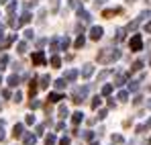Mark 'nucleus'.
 I'll return each mask as SVG.
<instances>
[{
  "mask_svg": "<svg viewBox=\"0 0 151 145\" xmlns=\"http://www.w3.org/2000/svg\"><path fill=\"white\" fill-rule=\"evenodd\" d=\"M100 104H102V98L100 96H94V98H92V108H98Z\"/></svg>",
  "mask_w": 151,
  "mask_h": 145,
  "instance_id": "nucleus-25",
  "label": "nucleus"
},
{
  "mask_svg": "<svg viewBox=\"0 0 151 145\" xmlns=\"http://www.w3.org/2000/svg\"><path fill=\"white\" fill-rule=\"evenodd\" d=\"M57 10H59V0H51V12L55 14Z\"/></svg>",
  "mask_w": 151,
  "mask_h": 145,
  "instance_id": "nucleus-28",
  "label": "nucleus"
},
{
  "mask_svg": "<svg viewBox=\"0 0 151 145\" xmlns=\"http://www.w3.org/2000/svg\"><path fill=\"white\" fill-rule=\"evenodd\" d=\"M84 139L86 141H94V131H84Z\"/></svg>",
  "mask_w": 151,
  "mask_h": 145,
  "instance_id": "nucleus-27",
  "label": "nucleus"
},
{
  "mask_svg": "<svg viewBox=\"0 0 151 145\" xmlns=\"http://www.w3.org/2000/svg\"><path fill=\"white\" fill-rule=\"evenodd\" d=\"M110 92H112V84H106V86L102 88V94H104V96H108Z\"/></svg>",
  "mask_w": 151,
  "mask_h": 145,
  "instance_id": "nucleus-31",
  "label": "nucleus"
},
{
  "mask_svg": "<svg viewBox=\"0 0 151 145\" xmlns=\"http://www.w3.org/2000/svg\"><path fill=\"white\" fill-rule=\"evenodd\" d=\"M102 35H104V29H102V27H92V29H90V37H92L94 41L102 39Z\"/></svg>",
  "mask_w": 151,
  "mask_h": 145,
  "instance_id": "nucleus-4",
  "label": "nucleus"
},
{
  "mask_svg": "<svg viewBox=\"0 0 151 145\" xmlns=\"http://www.w3.org/2000/svg\"><path fill=\"white\" fill-rule=\"evenodd\" d=\"M90 145H98V143H96V141H92V143H90Z\"/></svg>",
  "mask_w": 151,
  "mask_h": 145,
  "instance_id": "nucleus-53",
  "label": "nucleus"
},
{
  "mask_svg": "<svg viewBox=\"0 0 151 145\" xmlns=\"http://www.w3.org/2000/svg\"><path fill=\"white\" fill-rule=\"evenodd\" d=\"M141 49H143L141 35H133V39H131V51H141Z\"/></svg>",
  "mask_w": 151,
  "mask_h": 145,
  "instance_id": "nucleus-3",
  "label": "nucleus"
},
{
  "mask_svg": "<svg viewBox=\"0 0 151 145\" xmlns=\"http://www.w3.org/2000/svg\"><path fill=\"white\" fill-rule=\"evenodd\" d=\"M17 51H19V53H27V43H19V45H17Z\"/></svg>",
  "mask_w": 151,
  "mask_h": 145,
  "instance_id": "nucleus-34",
  "label": "nucleus"
},
{
  "mask_svg": "<svg viewBox=\"0 0 151 145\" xmlns=\"http://www.w3.org/2000/svg\"><path fill=\"white\" fill-rule=\"evenodd\" d=\"M72 141H70V137H63V139H59V145H70Z\"/></svg>",
  "mask_w": 151,
  "mask_h": 145,
  "instance_id": "nucleus-42",
  "label": "nucleus"
},
{
  "mask_svg": "<svg viewBox=\"0 0 151 145\" xmlns=\"http://www.w3.org/2000/svg\"><path fill=\"white\" fill-rule=\"evenodd\" d=\"M27 125H33V123H35V117H27Z\"/></svg>",
  "mask_w": 151,
  "mask_h": 145,
  "instance_id": "nucleus-46",
  "label": "nucleus"
},
{
  "mask_svg": "<svg viewBox=\"0 0 151 145\" xmlns=\"http://www.w3.org/2000/svg\"><path fill=\"white\" fill-rule=\"evenodd\" d=\"M23 135H25V127H23L21 123L14 125V129H12V137H14V139H21Z\"/></svg>",
  "mask_w": 151,
  "mask_h": 145,
  "instance_id": "nucleus-6",
  "label": "nucleus"
},
{
  "mask_svg": "<svg viewBox=\"0 0 151 145\" xmlns=\"http://www.w3.org/2000/svg\"><path fill=\"white\" fill-rule=\"evenodd\" d=\"M49 82H51L49 76H41V84H39V88H49Z\"/></svg>",
  "mask_w": 151,
  "mask_h": 145,
  "instance_id": "nucleus-13",
  "label": "nucleus"
},
{
  "mask_svg": "<svg viewBox=\"0 0 151 145\" xmlns=\"http://www.w3.org/2000/svg\"><path fill=\"white\" fill-rule=\"evenodd\" d=\"M0 84H2V76H0Z\"/></svg>",
  "mask_w": 151,
  "mask_h": 145,
  "instance_id": "nucleus-54",
  "label": "nucleus"
},
{
  "mask_svg": "<svg viewBox=\"0 0 151 145\" xmlns=\"http://www.w3.org/2000/svg\"><path fill=\"white\" fill-rule=\"evenodd\" d=\"M86 96H88V86H82V88H76V90H74L72 100H74L76 104H80L82 100H86Z\"/></svg>",
  "mask_w": 151,
  "mask_h": 145,
  "instance_id": "nucleus-2",
  "label": "nucleus"
},
{
  "mask_svg": "<svg viewBox=\"0 0 151 145\" xmlns=\"http://www.w3.org/2000/svg\"><path fill=\"white\" fill-rule=\"evenodd\" d=\"M127 98H129V94H127L125 90H123V92H119V100H123V102H125Z\"/></svg>",
  "mask_w": 151,
  "mask_h": 145,
  "instance_id": "nucleus-38",
  "label": "nucleus"
},
{
  "mask_svg": "<svg viewBox=\"0 0 151 145\" xmlns=\"http://www.w3.org/2000/svg\"><path fill=\"white\" fill-rule=\"evenodd\" d=\"M23 143H25V145H35V143H37V135H33V133L23 135Z\"/></svg>",
  "mask_w": 151,
  "mask_h": 145,
  "instance_id": "nucleus-7",
  "label": "nucleus"
},
{
  "mask_svg": "<svg viewBox=\"0 0 151 145\" xmlns=\"http://www.w3.org/2000/svg\"><path fill=\"white\" fill-rule=\"evenodd\" d=\"M104 2H106V0H96V4H98V6H102Z\"/></svg>",
  "mask_w": 151,
  "mask_h": 145,
  "instance_id": "nucleus-50",
  "label": "nucleus"
},
{
  "mask_svg": "<svg viewBox=\"0 0 151 145\" xmlns=\"http://www.w3.org/2000/svg\"><path fill=\"white\" fill-rule=\"evenodd\" d=\"M143 145H149V143H143Z\"/></svg>",
  "mask_w": 151,
  "mask_h": 145,
  "instance_id": "nucleus-57",
  "label": "nucleus"
},
{
  "mask_svg": "<svg viewBox=\"0 0 151 145\" xmlns=\"http://www.w3.org/2000/svg\"><path fill=\"white\" fill-rule=\"evenodd\" d=\"M65 86H68V82H65V80H63V78H61V80H57V82H55V88H57V90H63V88H65Z\"/></svg>",
  "mask_w": 151,
  "mask_h": 145,
  "instance_id": "nucleus-20",
  "label": "nucleus"
},
{
  "mask_svg": "<svg viewBox=\"0 0 151 145\" xmlns=\"http://www.w3.org/2000/svg\"><path fill=\"white\" fill-rule=\"evenodd\" d=\"M4 139V121H0V141Z\"/></svg>",
  "mask_w": 151,
  "mask_h": 145,
  "instance_id": "nucleus-39",
  "label": "nucleus"
},
{
  "mask_svg": "<svg viewBox=\"0 0 151 145\" xmlns=\"http://www.w3.org/2000/svg\"><path fill=\"white\" fill-rule=\"evenodd\" d=\"M51 51H59V41H57V37L51 39Z\"/></svg>",
  "mask_w": 151,
  "mask_h": 145,
  "instance_id": "nucleus-24",
  "label": "nucleus"
},
{
  "mask_svg": "<svg viewBox=\"0 0 151 145\" xmlns=\"http://www.w3.org/2000/svg\"><path fill=\"white\" fill-rule=\"evenodd\" d=\"M59 47H61V49H68V47H70V37H63V39L59 41Z\"/></svg>",
  "mask_w": 151,
  "mask_h": 145,
  "instance_id": "nucleus-22",
  "label": "nucleus"
},
{
  "mask_svg": "<svg viewBox=\"0 0 151 145\" xmlns=\"http://www.w3.org/2000/svg\"><path fill=\"white\" fill-rule=\"evenodd\" d=\"M84 43H86V39H84V37H82V35H80V37H78V39H76V49H80V47H84Z\"/></svg>",
  "mask_w": 151,
  "mask_h": 145,
  "instance_id": "nucleus-23",
  "label": "nucleus"
},
{
  "mask_svg": "<svg viewBox=\"0 0 151 145\" xmlns=\"http://www.w3.org/2000/svg\"><path fill=\"white\" fill-rule=\"evenodd\" d=\"M145 29H147V33H151V23H147V27H145Z\"/></svg>",
  "mask_w": 151,
  "mask_h": 145,
  "instance_id": "nucleus-51",
  "label": "nucleus"
},
{
  "mask_svg": "<svg viewBox=\"0 0 151 145\" xmlns=\"http://www.w3.org/2000/svg\"><path fill=\"white\" fill-rule=\"evenodd\" d=\"M125 33H127V29H119L116 31V41H123L125 39Z\"/></svg>",
  "mask_w": 151,
  "mask_h": 145,
  "instance_id": "nucleus-29",
  "label": "nucleus"
},
{
  "mask_svg": "<svg viewBox=\"0 0 151 145\" xmlns=\"http://www.w3.org/2000/svg\"><path fill=\"white\" fill-rule=\"evenodd\" d=\"M78 17H80L82 23H90V21H92V17H90L86 10H82V8H78Z\"/></svg>",
  "mask_w": 151,
  "mask_h": 145,
  "instance_id": "nucleus-8",
  "label": "nucleus"
},
{
  "mask_svg": "<svg viewBox=\"0 0 151 145\" xmlns=\"http://www.w3.org/2000/svg\"><path fill=\"white\" fill-rule=\"evenodd\" d=\"M21 98H23V94H21V92H17V94H14V102H21Z\"/></svg>",
  "mask_w": 151,
  "mask_h": 145,
  "instance_id": "nucleus-45",
  "label": "nucleus"
},
{
  "mask_svg": "<svg viewBox=\"0 0 151 145\" xmlns=\"http://www.w3.org/2000/svg\"><path fill=\"white\" fill-rule=\"evenodd\" d=\"M33 63H35V66H43V63H45V53H43V51L33 53Z\"/></svg>",
  "mask_w": 151,
  "mask_h": 145,
  "instance_id": "nucleus-5",
  "label": "nucleus"
},
{
  "mask_svg": "<svg viewBox=\"0 0 151 145\" xmlns=\"http://www.w3.org/2000/svg\"><path fill=\"white\" fill-rule=\"evenodd\" d=\"M125 80H127V74H119V76H116V80H114V86H123V84H125Z\"/></svg>",
  "mask_w": 151,
  "mask_h": 145,
  "instance_id": "nucleus-14",
  "label": "nucleus"
},
{
  "mask_svg": "<svg viewBox=\"0 0 151 145\" xmlns=\"http://www.w3.org/2000/svg\"><path fill=\"white\" fill-rule=\"evenodd\" d=\"M14 10H17V2H10V4L6 6V12H8V14H12Z\"/></svg>",
  "mask_w": 151,
  "mask_h": 145,
  "instance_id": "nucleus-30",
  "label": "nucleus"
},
{
  "mask_svg": "<svg viewBox=\"0 0 151 145\" xmlns=\"http://www.w3.org/2000/svg\"><path fill=\"white\" fill-rule=\"evenodd\" d=\"M59 115H61V117L65 119V117L70 115V110H68V106H63V104H61V106H59Z\"/></svg>",
  "mask_w": 151,
  "mask_h": 145,
  "instance_id": "nucleus-32",
  "label": "nucleus"
},
{
  "mask_svg": "<svg viewBox=\"0 0 151 145\" xmlns=\"http://www.w3.org/2000/svg\"><path fill=\"white\" fill-rule=\"evenodd\" d=\"M29 106L35 110V108H39L41 106V100H37V98H31V102H29Z\"/></svg>",
  "mask_w": 151,
  "mask_h": 145,
  "instance_id": "nucleus-21",
  "label": "nucleus"
},
{
  "mask_svg": "<svg viewBox=\"0 0 151 145\" xmlns=\"http://www.w3.org/2000/svg\"><path fill=\"white\" fill-rule=\"evenodd\" d=\"M55 129H57V131H63V129H65V123H57V127H55Z\"/></svg>",
  "mask_w": 151,
  "mask_h": 145,
  "instance_id": "nucleus-44",
  "label": "nucleus"
},
{
  "mask_svg": "<svg viewBox=\"0 0 151 145\" xmlns=\"http://www.w3.org/2000/svg\"><path fill=\"white\" fill-rule=\"evenodd\" d=\"M0 2H6V0H0Z\"/></svg>",
  "mask_w": 151,
  "mask_h": 145,
  "instance_id": "nucleus-55",
  "label": "nucleus"
},
{
  "mask_svg": "<svg viewBox=\"0 0 151 145\" xmlns=\"http://www.w3.org/2000/svg\"><path fill=\"white\" fill-rule=\"evenodd\" d=\"M129 90H131V92H137V90H139V82H137V80H131V82H129Z\"/></svg>",
  "mask_w": 151,
  "mask_h": 145,
  "instance_id": "nucleus-18",
  "label": "nucleus"
},
{
  "mask_svg": "<svg viewBox=\"0 0 151 145\" xmlns=\"http://www.w3.org/2000/svg\"><path fill=\"white\" fill-rule=\"evenodd\" d=\"M121 12V8H110V10H104V17L108 19V17H114V14H119Z\"/></svg>",
  "mask_w": 151,
  "mask_h": 145,
  "instance_id": "nucleus-17",
  "label": "nucleus"
},
{
  "mask_svg": "<svg viewBox=\"0 0 151 145\" xmlns=\"http://www.w3.org/2000/svg\"><path fill=\"white\" fill-rule=\"evenodd\" d=\"M129 2H133V0H129Z\"/></svg>",
  "mask_w": 151,
  "mask_h": 145,
  "instance_id": "nucleus-59",
  "label": "nucleus"
},
{
  "mask_svg": "<svg viewBox=\"0 0 151 145\" xmlns=\"http://www.w3.org/2000/svg\"><path fill=\"white\" fill-rule=\"evenodd\" d=\"M98 119H106V110H100L98 113Z\"/></svg>",
  "mask_w": 151,
  "mask_h": 145,
  "instance_id": "nucleus-48",
  "label": "nucleus"
},
{
  "mask_svg": "<svg viewBox=\"0 0 151 145\" xmlns=\"http://www.w3.org/2000/svg\"><path fill=\"white\" fill-rule=\"evenodd\" d=\"M2 96H4V98H10V90H2Z\"/></svg>",
  "mask_w": 151,
  "mask_h": 145,
  "instance_id": "nucleus-47",
  "label": "nucleus"
},
{
  "mask_svg": "<svg viewBox=\"0 0 151 145\" xmlns=\"http://www.w3.org/2000/svg\"><path fill=\"white\" fill-rule=\"evenodd\" d=\"M43 131H45V127L43 125H37V135H43Z\"/></svg>",
  "mask_w": 151,
  "mask_h": 145,
  "instance_id": "nucleus-43",
  "label": "nucleus"
},
{
  "mask_svg": "<svg viewBox=\"0 0 151 145\" xmlns=\"http://www.w3.org/2000/svg\"><path fill=\"white\" fill-rule=\"evenodd\" d=\"M68 2H70L72 8H80V2H78V0H68Z\"/></svg>",
  "mask_w": 151,
  "mask_h": 145,
  "instance_id": "nucleus-41",
  "label": "nucleus"
},
{
  "mask_svg": "<svg viewBox=\"0 0 151 145\" xmlns=\"http://www.w3.org/2000/svg\"><path fill=\"white\" fill-rule=\"evenodd\" d=\"M21 25H27V23H31V12H23V17H21V21H19Z\"/></svg>",
  "mask_w": 151,
  "mask_h": 145,
  "instance_id": "nucleus-16",
  "label": "nucleus"
},
{
  "mask_svg": "<svg viewBox=\"0 0 151 145\" xmlns=\"http://www.w3.org/2000/svg\"><path fill=\"white\" fill-rule=\"evenodd\" d=\"M92 74H94V66L86 63V66H84V70H82V78H90Z\"/></svg>",
  "mask_w": 151,
  "mask_h": 145,
  "instance_id": "nucleus-9",
  "label": "nucleus"
},
{
  "mask_svg": "<svg viewBox=\"0 0 151 145\" xmlns=\"http://www.w3.org/2000/svg\"><path fill=\"white\" fill-rule=\"evenodd\" d=\"M51 66H53V68H59V66H61V59H59L57 55H53V57H51Z\"/></svg>",
  "mask_w": 151,
  "mask_h": 145,
  "instance_id": "nucleus-26",
  "label": "nucleus"
},
{
  "mask_svg": "<svg viewBox=\"0 0 151 145\" xmlns=\"http://www.w3.org/2000/svg\"><path fill=\"white\" fill-rule=\"evenodd\" d=\"M61 94H59V92H51L49 94V98H47V100H49V102H59V100H61Z\"/></svg>",
  "mask_w": 151,
  "mask_h": 145,
  "instance_id": "nucleus-15",
  "label": "nucleus"
},
{
  "mask_svg": "<svg viewBox=\"0 0 151 145\" xmlns=\"http://www.w3.org/2000/svg\"><path fill=\"white\" fill-rule=\"evenodd\" d=\"M143 127H145V129H151V119L147 121V125H143Z\"/></svg>",
  "mask_w": 151,
  "mask_h": 145,
  "instance_id": "nucleus-49",
  "label": "nucleus"
},
{
  "mask_svg": "<svg viewBox=\"0 0 151 145\" xmlns=\"http://www.w3.org/2000/svg\"><path fill=\"white\" fill-rule=\"evenodd\" d=\"M19 82H21V78H19V76H10V78H8V86H12V88H17V86H19Z\"/></svg>",
  "mask_w": 151,
  "mask_h": 145,
  "instance_id": "nucleus-12",
  "label": "nucleus"
},
{
  "mask_svg": "<svg viewBox=\"0 0 151 145\" xmlns=\"http://www.w3.org/2000/svg\"><path fill=\"white\" fill-rule=\"evenodd\" d=\"M141 68H143V61H135L131 70H133V72H137V70H141Z\"/></svg>",
  "mask_w": 151,
  "mask_h": 145,
  "instance_id": "nucleus-36",
  "label": "nucleus"
},
{
  "mask_svg": "<svg viewBox=\"0 0 151 145\" xmlns=\"http://www.w3.org/2000/svg\"><path fill=\"white\" fill-rule=\"evenodd\" d=\"M147 106H149V108H151V100H149V102H147Z\"/></svg>",
  "mask_w": 151,
  "mask_h": 145,
  "instance_id": "nucleus-52",
  "label": "nucleus"
},
{
  "mask_svg": "<svg viewBox=\"0 0 151 145\" xmlns=\"http://www.w3.org/2000/svg\"><path fill=\"white\" fill-rule=\"evenodd\" d=\"M76 78H78V72H76V70H68L65 76H63V80H65V82H74Z\"/></svg>",
  "mask_w": 151,
  "mask_h": 145,
  "instance_id": "nucleus-10",
  "label": "nucleus"
},
{
  "mask_svg": "<svg viewBox=\"0 0 151 145\" xmlns=\"http://www.w3.org/2000/svg\"><path fill=\"white\" fill-rule=\"evenodd\" d=\"M25 37H27V39H33V37H35V33H33V29H29V31H25Z\"/></svg>",
  "mask_w": 151,
  "mask_h": 145,
  "instance_id": "nucleus-40",
  "label": "nucleus"
},
{
  "mask_svg": "<svg viewBox=\"0 0 151 145\" xmlns=\"http://www.w3.org/2000/svg\"><path fill=\"white\" fill-rule=\"evenodd\" d=\"M57 143V137H55V135H47V137H45V145H55Z\"/></svg>",
  "mask_w": 151,
  "mask_h": 145,
  "instance_id": "nucleus-19",
  "label": "nucleus"
},
{
  "mask_svg": "<svg viewBox=\"0 0 151 145\" xmlns=\"http://www.w3.org/2000/svg\"><path fill=\"white\" fill-rule=\"evenodd\" d=\"M112 74V70H104V72H100V76H98V80H104V78H108Z\"/></svg>",
  "mask_w": 151,
  "mask_h": 145,
  "instance_id": "nucleus-35",
  "label": "nucleus"
},
{
  "mask_svg": "<svg viewBox=\"0 0 151 145\" xmlns=\"http://www.w3.org/2000/svg\"><path fill=\"white\" fill-rule=\"evenodd\" d=\"M33 2H39V0H33Z\"/></svg>",
  "mask_w": 151,
  "mask_h": 145,
  "instance_id": "nucleus-56",
  "label": "nucleus"
},
{
  "mask_svg": "<svg viewBox=\"0 0 151 145\" xmlns=\"http://www.w3.org/2000/svg\"><path fill=\"white\" fill-rule=\"evenodd\" d=\"M112 143H123V137L121 135H112Z\"/></svg>",
  "mask_w": 151,
  "mask_h": 145,
  "instance_id": "nucleus-37",
  "label": "nucleus"
},
{
  "mask_svg": "<svg viewBox=\"0 0 151 145\" xmlns=\"http://www.w3.org/2000/svg\"><path fill=\"white\" fill-rule=\"evenodd\" d=\"M119 57H121V51L119 49H102L100 53H98V61L100 63H112Z\"/></svg>",
  "mask_w": 151,
  "mask_h": 145,
  "instance_id": "nucleus-1",
  "label": "nucleus"
},
{
  "mask_svg": "<svg viewBox=\"0 0 151 145\" xmlns=\"http://www.w3.org/2000/svg\"><path fill=\"white\" fill-rule=\"evenodd\" d=\"M6 63H8V57H6V55H0V70H4Z\"/></svg>",
  "mask_w": 151,
  "mask_h": 145,
  "instance_id": "nucleus-33",
  "label": "nucleus"
},
{
  "mask_svg": "<svg viewBox=\"0 0 151 145\" xmlns=\"http://www.w3.org/2000/svg\"><path fill=\"white\" fill-rule=\"evenodd\" d=\"M149 66H151V59H149Z\"/></svg>",
  "mask_w": 151,
  "mask_h": 145,
  "instance_id": "nucleus-58",
  "label": "nucleus"
},
{
  "mask_svg": "<svg viewBox=\"0 0 151 145\" xmlns=\"http://www.w3.org/2000/svg\"><path fill=\"white\" fill-rule=\"evenodd\" d=\"M82 121H84V115H82V110L74 113V117H72V123H74V125H80Z\"/></svg>",
  "mask_w": 151,
  "mask_h": 145,
  "instance_id": "nucleus-11",
  "label": "nucleus"
}]
</instances>
